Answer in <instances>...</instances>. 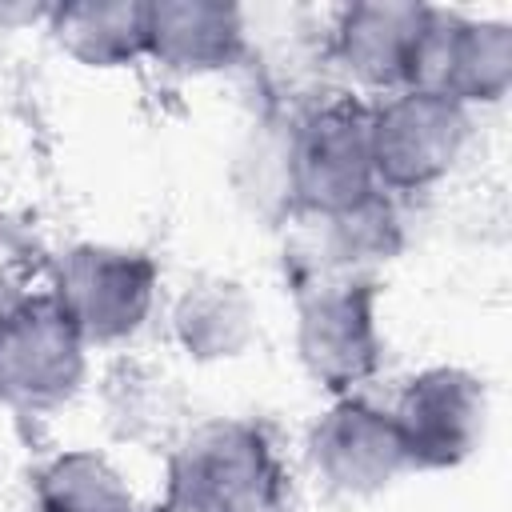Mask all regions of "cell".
Segmentation results:
<instances>
[{
  "label": "cell",
  "instance_id": "obj_1",
  "mask_svg": "<svg viewBox=\"0 0 512 512\" xmlns=\"http://www.w3.org/2000/svg\"><path fill=\"white\" fill-rule=\"evenodd\" d=\"M288 192L300 212L328 220L352 212L376 196L372 152H368V108L352 96H336L312 108L284 152Z\"/></svg>",
  "mask_w": 512,
  "mask_h": 512
},
{
  "label": "cell",
  "instance_id": "obj_2",
  "mask_svg": "<svg viewBox=\"0 0 512 512\" xmlns=\"http://www.w3.org/2000/svg\"><path fill=\"white\" fill-rule=\"evenodd\" d=\"M168 488L212 504L216 512H276L284 472L268 436L248 420L196 424L168 460Z\"/></svg>",
  "mask_w": 512,
  "mask_h": 512
},
{
  "label": "cell",
  "instance_id": "obj_3",
  "mask_svg": "<svg viewBox=\"0 0 512 512\" xmlns=\"http://www.w3.org/2000/svg\"><path fill=\"white\" fill-rule=\"evenodd\" d=\"M88 372V344L52 292L0 308V400L52 412L72 400Z\"/></svg>",
  "mask_w": 512,
  "mask_h": 512
},
{
  "label": "cell",
  "instance_id": "obj_4",
  "mask_svg": "<svg viewBox=\"0 0 512 512\" xmlns=\"http://www.w3.org/2000/svg\"><path fill=\"white\" fill-rule=\"evenodd\" d=\"M468 144V108L432 92H392L368 108L372 180L380 192H424L444 180Z\"/></svg>",
  "mask_w": 512,
  "mask_h": 512
},
{
  "label": "cell",
  "instance_id": "obj_5",
  "mask_svg": "<svg viewBox=\"0 0 512 512\" xmlns=\"http://www.w3.org/2000/svg\"><path fill=\"white\" fill-rule=\"evenodd\" d=\"M52 296L84 344H120L152 312L156 264L136 248L76 244L56 268Z\"/></svg>",
  "mask_w": 512,
  "mask_h": 512
},
{
  "label": "cell",
  "instance_id": "obj_6",
  "mask_svg": "<svg viewBox=\"0 0 512 512\" xmlns=\"http://www.w3.org/2000/svg\"><path fill=\"white\" fill-rule=\"evenodd\" d=\"M376 292L368 280H332L300 292L296 356L304 372L332 396H352L380 368Z\"/></svg>",
  "mask_w": 512,
  "mask_h": 512
},
{
  "label": "cell",
  "instance_id": "obj_7",
  "mask_svg": "<svg viewBox=\"0 0 512 512\" xmlns=\"http://www.w3.org/2000/svg\"><path fill=\"white\" fill-rule=\"evenodd\" d=\"M392 424L400 432L408 468L440 472L464 464L488 432V388L476 372L436 364L416 372L396 408Z\"/></svg>",
  "mask_w": 512,
  "mask_h": 512
},
{
  "label": "cell",
  "instance_id": "obj_8",
  "mask_svg": "<svg viewBox=\"0 0 512 512\" xmlns=\"http://www.w3.org/2000/svg\"><path fill=\"white\" fill-rule=\"evenodd\" d=\"M512 84V28L504 20H472L428 8L408 88L444 96L460 108L496 104Z\"/></svg>",
  "mask_w": 512,
  "mask_h": 512
},
{
  "label": "cell",
  "instance_id": "obj_9",
  "mask_svg": "<svg viewBox=\"0 0 512 512\" xmlns=\"http://www.w3.org/2000/svg\"><path fill=\"white\" fill-rule=\"evenodd\" d=\"M308 464L324 480V488L340 496H376L400 472H408V456L392 412L340 396L308 432Z\"/></svg>",
  "mask_w": 512,
  "mask_h": 512
},
{
  "label": "cell",
  "instance_id": "obj_10",
  "mask_svg": "<svg viewBox=\"0 0 512 512\" xmlns=\"http://www.w3.org/2000/svg\"><path fill=\"white\" fill-rule=\"evenodd\" d=\"M432 4L408 0H368L348 4L336 20V60L364 88L404 92L416 60L420 32Z\"/></svg>",
  "mask_w": 512,
  "mask_h": 512
},
{
  "label": "cell",
  "instance_id": "obj_11",
  "mask_svg": "<svg viewBox=\"0 0 512 512\" xmlns=\"http://www.w3.org/2000/svg\"><path fill=\"white\" fill-rule=\"evenodd\" d=\"M148 56L180 76H212L244 56V12L220 0L148 4Z\"/></svg>",
  "mask_w": 512,
  "mask_h": 512
},
{
  "label": "cell",
  "instance_id": "obj_12",
  "mask_svg": "<svg viewBox=\"0 0 512 512\" xmlns=\"http://www.w3.org/2000/svg\"><path fill=\"white\" fill-rule=\"evenodd\" d=\"M48 32L84 68H124L148 56V4L140 0H76L52 4Z\"/></svg>",
  "mask_w": 512,
  "mask_h": 512
},
{
  "label": "cell",
  "instance_id": "obj_13",
  "mask_svg": "<svg viewBox=\"0 0 512 512\" xmlns=\"http://www.w3.org/2000/svg\"><path fill=\"white\" fill-rule=\"evenodd\" d=\"M252 328H256V312L248 292L224 276H204L188 284L172 308V332L180 348L196 360L240 356L252 340Z\"/></svg>",
  "mask_w": 512,
  "mask_h": 512
},
{
  "label": "cell",
  "instance_id": "obj_14",
  "mask_svg": "<svg viewBox=\"0 0 512 512\" xmlns=\"http://www.w3.org/2000/svg\"><path fill=\"white\" fill-rule=\"evenodd\" d=\"M40 512H136L132 488L116 464L92 448H72L48 460L36 476Z\"/></svg>",
  "mask_w": 512,
  "mask_h": 512
},
{
  "label": "cell",
  "instance_id": "obj_15",
  "mask_svg": "<svg viewBox=\"0 0 512 512\" xmlns=\"http://www.w3.org/2000/svg\"><path fill=\"white\" fill-rule=\"evenodd\" d=\"M52 8L44 4H24V8H4L0 4V28H16V24H32V20H48Z\"/></svg>",
  "mask_w": 512,
  "mask_h": 512
},
{
  "label": "cell",
  "instance_id": "obj_16",
  "mask_svg": "<svg viewBox=\"0 0 512 512\" xmlns=\"http://www.w3.org/2000/svg\"><path fill=\"white\" fill-rule=\"evenodd\" d=\"M152 512H216V508L204 504V500H196V496H184V492H172V488H168V496H164Z\"/></svg>",
  "mask_w": 512,
  "mask_h": 512
}]
</instances>
